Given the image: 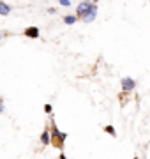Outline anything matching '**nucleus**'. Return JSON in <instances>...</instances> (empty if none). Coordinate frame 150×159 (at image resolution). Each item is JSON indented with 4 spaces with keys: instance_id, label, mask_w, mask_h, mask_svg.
I'll return each mask as SVG.
<instances>
[{
    "instance_id": "obj_9",
    "label": "nucleus",
    "mask_w": 150,
    "mask_h": 159,
    "mask_svg": "<svg viewBox=\"0 0 150 159\" xmlns=\"http://www.w3.org/2000/svg\"><path fill=\"white\" fill-rule=\"evenodd\" d=\"M104 133H106V134H110V136H113L115 138L117 136V131H115V127H113V125H104Z\"/></svg>"
},
{
    "instance_id": "obj_10",
    "label": "nucleus",
    "mask_w": 150,
    "mask_h": 159,
    "mask_svg": "<svg viewBox=\"0 0 150 159\" xmlns=\"http://www.w3.org/2000/svg\"><path fill=\"white\" fill-rule=\"evenodd\" d=\"M62 7H71V0H57Z\"/></svg>"
},
{
    "instance_id": "obj_4",
    "label": "nucleus",
    "mask_w": 150,
    "mask_h": 159,
    "mask_svg": "<svg viewBox=\"0 0 150 159\" xmlns=\"http://www.w3.org/2000/svg\"><path fill=\"white\" fill-rule=\"evenodd\" d=\"M92 4H94V0H81L80 4L76 6V14L81 18L85 12L88 11V9H90V7H92Z\"/></svg>"
},
{
    "instance_id": "obj_11",
    "label": "nucleus",
    "mask_w": 150,
    "mask_h": 159,
    "mask_svg": "<svg viewBox=\"0 0 150 159\" xmlns=\"http://www.w3.org/2000/svg\"><path fill=\"white\" fill-rule=\"evenodd\" d=\"M44 113H48V115L53 113V106L51 104H44Z\"/></svg>"
},
{
    "instance_id": "obj_6",
    "label": "nucleus",
    "mask_w": 150,
    "mask_h": 159,
    "mask_svg": "<svg viewBox=\"0 0 150 159\" xmlns=\"http://www.w3.org/2000/svg\"><path fill=\"white\" fill-rule=\"evenodd\" d=\"M41 143L42 145H51V127H46V129L41 133Z\"/></svg>"
},
{
    "instance_id": "obj_1",
    "label": "nucleus",
    "mask_w": 150,
    "mask_h": 159,
    "mask_svg": "<svg viewBox=\"0 0 150 159\" xmlns=\"http://www.w3.org/2000/svg\"><path fill=\"white\" fill-rule=\"evenodd\" d=\"M51 145L55 148H58V150H62L64 148V143H65V140H67V133H62V131L58 129V125L55 124V120L51 119Z\"/></svg>"
},
{
    "instance_id": "obj_2",
    "label": "nucleus",
    "mask_w": 150,
    "mask_h": 159,
    "mask_svg": "<svg viewBox=\"0 0 150 159\" xmlns=\"http://www.w3.org/2000/svg\"><path fill=\"white\" fill-rule=\"evenodd\" d=\"M120 87H122V92L124 94H131L136 89V80L131 78V76H126V78L120 80Z\"/></svg>"
},
{
    "instance_id": "obj_12",
    "label": "nucleus",
    "mask_w": 150,
    "mask_h": 159,
    "mask_svg": "<svg viewBox=\"0 0 150 159\" xmlns=\"http://www.w3.org/2000/svg\"><path fill=\"white\" fill-rule=\"evenodd\" d=\"M48 14H57V9H55V7H50V9H48Z\"/></svg>"
},
{
    "instance_id": "obj_13",
    "label": "nucleus",
    "mask_w": 150,
    "mask_h": 159,
    "mask_svg": "<svg viewBox=\"0 0 150 159\" xmlns=\"http://www.w3.org/2000/svg\"><path fill=\"white\" fill-rule=\"evenodd\" d=\"M94 2H95V4H97V2H99V0H94Z\"/></svg>"
},
{
    "instance_id": "obj_3",
    "label": "nucleus",
    "mask_w": 150,
    "mask_h": 159,
    "mask_svg": "<svg viewBox=\"0 0 150 159\" xmlns=\"http://www.w3.org/2000/svg\"><path fill=\"white\" fill-rule=\"evenodd\" d=\"M97 11H99V9H97V6H95V2H94V4H92V7H90V9H88V11L85 12V14H83L81 18H80V20H81L83 23H92L94 20L97 18Z\"/></svg>"
},
{
    "instance_id": "obj_8",
    "label": "nucleus",
    "mask_w": 150,
    "mask_h": 159,
    "mask_svg": "<svg viewBox=\"0 0 150 159\" xmlns=\"http://www.w3.org/2000/svg\"><path fill=\"white\" fill-rule=\"evenodd\" d=\"M9 12H11V6L2 0V2H0V14H2V16H7Z\"/></svg>"
},
{
    "instance_id": "obj_7",
    "label": "nucleus",
    "mask_w": 150,
    "mask_h": 159,
    "mask_svg": "<svg viewBox=\"0 0 150 159\" xmlns=\"http://www.w3.org/2000/svg\"><path fill=\"white\" fill-rule=\"evenodd\" d=\"M78 20H80L78 14H65V16H64V23H65V25H74Z\"/></svg>"
},
{
    "instance_id": "obj_5",
    "label": "nucleus",
    "mask_w": 150,
    "mask_h": 159,
    "mask_svg": "<svg viewBox=\"0 0 150 159\" xmlns=\"http://www.w3.org/2000/svg\"><path fill=\"white\" fill-rule=\"evenodd\" d=\"M23 34L29 37V39H37L41 35V30H39V27H27V29L23 30Z\"/></svg>"
}]
</instances>
